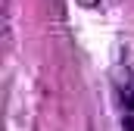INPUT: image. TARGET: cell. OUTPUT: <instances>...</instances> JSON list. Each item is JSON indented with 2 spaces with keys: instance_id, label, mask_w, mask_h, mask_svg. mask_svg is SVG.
<instances>
[{
  "instance_id": "6da1fadb",
  "label": "cell",
  "mask_w": 134,
  "mask_h": 131,
  "mask_svg": "<svg viewBox=\"0 0 134 131\" xmlns=\"http://www.w3.org/2000/svg\"><path fill=\"white\" fill-rule=\"evenodd\" d=\"M125 131H134V116H128V119H125Z\"/></svg>"
},
{
  "instance_id": "7a4b0ae2",
  "label": "cell",
  "mask_w": 134,
  "mask_h": 131,
  "mask_svg": "<svg viewBox=\"0 0 134 131\" xmlns=\"http://www.w3.org/2000/svg\"><path fill=\"white\" fill-rule=\"evenodd\" d=\"M125 103H128V106H131V109H134V88H131V91H128V97H125Z\"/></svg>"
}]
</instances>
